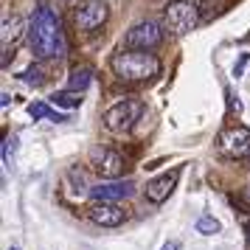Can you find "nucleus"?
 <instances>
[{
	"label": "nucleus",
	"instance_id": "f03ea898",
	"mask_svg": "<svg viewBox=\"0 0 250 250\" xmlns=\"http://www.w3.org/2000/svg\"><path fill=\"white\" fill-rule=\"evenodd\" d=\"M110 68L118 79L126 82H146L160 73L158 57H152L146 51H121L110 59Z\"/></svg>",
	"mask_w": 250,
	"mask_h": 250
},
{
	"label": "nucleus",
	"instance_id": "1a4fd4ad",
	"mask_svg": "<svg viewBox=\"0 0 250 250\" xmlns=\"http://www.w3.org/2000/svg\"><path fill=\"white\" fill-rule=\"evenodd\" d=\"M177 180H180V169H171V171H166V174L155 177V180H149L146 188H144L146 200L149 203H163V200H169V194L174 191Z\"/></svg>",
	"mask_w": 250,
	"mask_h": 250
},
{
	"label": "nucleus",
	"instance_id": "9b49d317",
	"mask_svg": "<svg viewBox=\"0 0 250 250\" xmlns=\"http://www.w3.org/2000/svg\"><path fill=\"white\" fill-rule=\"evenodd\" d=\"M23 37V20L20 17H6L3 28H0V45H3V59L9 57V51H14V45Z\"/></svg>",
	"mask_w": 250,
	"mask_h": 250
},
{
	"label": "nucleus",
	"instance_id": "f8f14e48",
	"mask_svg": "<svg viewBox=\"0 0 250 250\" xmlns=\"http://www.w3.org/2000/svg\"><path fill=\"white\" fill-rule=\"evenodd\" d=\"M96 171L104 180H113V177H118L124 171V158L118 152H113V149H102V158L96 160Z\"/></svg>",
	"mask_w": 250,
	"mask_h": 250
},
{
	"label": "nucleus",
	"instance_id": "423d86ee",
	"mask_svg": "<svg viewBox=\"0 0 250 250\" xmlns=\"http://www.w3.org/2000/svg\"><path fill=\"white\" fill-rule=\"evenodd\" d=\"M219 149L228 158H250V129L248 126H230L219 135Z\"/></svg>",
	"mask_w": 250,
	"mask_h": 250
},
{
	"label": "nucleus",
	"instance_id": "393cba45",
	"mask_svg": "<svg viewBox=\"0 0 250 250\" xmlns=\"http://www.w3.org/2000/svg\"><path fill=\"white\" fill-rule=\"evenodd\" d=\"M9 250H17V248H9Z\"/></svg>",
	"mask_w": 250,
	"mask_h": 250
},
{
	"label": "nucleus",
	"instance_id": "6ab92c4d",
	"mask_svg": "<svg viewBox=\"0 0 250 250\" xmlns=\"http://www.w3.org/2000/svg\"><path fill=\"white\" fill-rule=\"evenodd\" d=\"M248 62H250V54H242V57H239V62L233 65V76H236V79L242 76V70H245V65H248Z\"/></svg>",
	"mask_w": 250,
	"mask_h": 250
},
{
	"label": "nucleus",
	"instance_id": "f257e3e1",
	"mask_svg": "<svg viewBox=\"0 0 250 250\" xmlns=\"http://www.w3.org/2000/svg\"><path fill=\"white\" fill-rule=\"evenodd\" d=\"M28 45L37 59H62L65 57V31L62 20L48 6H40L28 23Z\"/></svg>",
	"mask_w": 250,
	"mask_h": 250
},
{
	"label": "nucleus",
	"instance_id": "b1692460",
	"mask_svg": "<svg viewBox=\"0 0 250 250\" xmlns=\"http://www.w3.org/2000/svg\"><path fill=\"white\" fill-rule=\"evenodd\" d=\"M65 3H76V0H65Z\"/></svg>",
	"mask_w": 250,
	"mask_h": 250
},
{
	"label": "nucleus",
	"instance_id": "412c9836",
	"mask_svg": "<svg viewBox=\"0 0 250 250\" xmlns=\"http://www.w3.org/2000/svg\"><path fill=\"white\" fill-rule=\"evenodd\" d=\"M160 250H180V242H166Z\"/></svg>",
	"mask_w": 250,
	"mask_h": 250
},
{
	"label": "nucleus",
	"instance_id": "0eeeda50",
	"mask_svg": "<svg viewBox=\"0 0 250 250\" xmlns=\"http://www.w3.org/2000/svg\"><path fill=\"white\" fill-rule=\"evenodd\" d=\"M132 191H135V183L132 180H107V183L93 186L90 197H93V203H118V200L132 197Z\"/></svg>",
	"mask_w": 250,
	"mask_h": 250
},
{
	"label": "nucleus",
	"instance_id": "5701e85b",
	"mask_svg": "<svg viewBox=\"0 0 250 250\" xmlns=\"http://www.w3.org/2000/svg\"><path fill=\"white\" fill-rule=\"evenodd\" d=\"M245 200H248V203H250V186H248V188H245Z\"/></svg>",
	"mask_w": 250,
	"mask_h": 250
},
{
	"label": "nucleus",
	"instance_id": "7ed1b4c3",
	"mask_svg": "<svg viewBox=\"0 0 250 250\" xmlns=\"http://www.w3.org/2000/svg\"><path fill=\"white\" fill-rule=\"evenodd\" d=\"M141 113H144V102H138V99H124V102L113 104V107L104 113V126H107L110 132H126V129L135 126Z\"/></svg>",
	"mask_w": 250,
	"mask_h": 250
},
{
	"label": "nucleus",
	"instance_id": "4be33fe9",
	"mask_svg": "<svg viewBox=\"0 0 250 250\" xmlns=\"http://www.w3.org/2000/svg\"><path fill=\"white\" fill-rule=\"evenodd\" d=\"M9 102H12V96H9V93H3V96H0V104H3V107H9Z\"/></svg>",
	"mask_w": 250,
	"mask_h": 250
},
{
	"label": "nucleus",
	"instance_id": "ddd939ff",
	"mask_svg": "<svg viewBox=\"0 0 250 250\" xmlns=\"http://www.w3.org/2000/svg\"><path fill=\"white\" fill-rule=\"evenodd\" d=\"M90 82H93V70H90V68H76V70H70L68 90H73V93H84Z\"/></svg>",
	"mask_w": 250,
	"mask_h": 250
},
{
	"label": "nucleus",
	"instance_id": "39448f33",
	"mask_svg": "<svg viewBox=\"0 0 250 250\" xmlns=\"http://www.w3.org/2000/svg\"><path fill=\"white\" fill-rule=\"evenodd\" d=\"M163 42V28H160L155 20H144V23H135L129 31L124 34V45L135 48V51H152Z\"/></svg>",
	"mask_w": 250,
	"mask_h": 250
},
{
	"label": "nucleus",
	"instance_id": "f3484780",
	"mask_svg": "<svg viewBox=\"0 0 250 250\" xmlns=\"http://www.w3.org/2000/svg\"><path fill=\"white\" fill-rule=\"evenodd\" d=\"M14 152H17V138L6 135V141H3V166H6V169L14 166Z\"/></svg>",
	"mask_w": 250,
	"mask_h": 250
},
{
	"label": "nucleus",
	"instance_id": "aec40b11",
	"mask_svg": "<svg viewBox=\"0 0 250 250\" xmlns=\"http://www.w3.org/2000/svg\"><path fill=\"white\" fill-rule=\"evenodd\" d=\"M228 99H230V107H233V110L239 113V110H242V104H239V99H236V96H233L230 90H228Z\"/></svg>",
	"mask_w": 250,
	"mask_h": 250
},
{
	"label": "nucleus",
	"instance_id": "9d476101",
	"mask_svg": "<svg viewBox=\"0 0 250 250\" xmlns=\"http://www.w3.org/2000/svg\"><path fill=\"white\" fill-rule=\"evenodd\" d=\"M87 214H90V219L96 225H102V228H118L124 222V211L115 203H93L87 208Z\"/></svg>",
	"mask_w": 250,
	"mask_h": 250
},
{
	"label": "nucleus",
	"instance_id": "2eb2a0df",
	"mask_svg": "<svg viewBox=\"0 0 250 250\" xmlns=\"http://www.w3.org/2000/svg\"><path fill=\"white\" fill-rule=\"evenodd\" d=\"M28 113H31V118H51V121H68L62 113H54L51 107H48L45 102H34V104H28Z\"/></svg>",
	"mask_w": 250,
	"mask_h": 250
},
{
	"label": "nucleus",
	"instance_id": "dca6fc26",
	"mask_svg": "<svg viewBox=\"0 0 250 250\" xmlns=\"http://www.w3.org/2000/svg\"><path fill=\"white\" fill-rule=\"evenodd\" d=\"M219 219H214V216H200L197 219V233H203V236H214V233H219Z\"/></svg>",
	"mask_w": 250,
	"mask_h": 250
},
{
	"label": "nucleus",
	"instance_id": "20e7f679",
	"mask_svg": "<svg viewBox=\"0 0 250 250\" xmlns=\"http://www.w3.org/2000/svg\"><path fill=\"white\" fill-rule=\"evenodd\" d=\"M163 14H166L169 28L177 31V34H188L200 23V9H197L194 0H171L169 6L163 9Z\"/></svg>",
	"mask_w": 250,
	"mask_h": 250
},
{
	"label": "nucleus",
	"instance_id": "a211bd4d",
	"mask_svg": "<svg viewBox=\"0 0 250 250\" xmlns=\"http://www.w3.org/2000/svg\"><path fill=\"white\" fill-rule=\"evenodd\" d=\"M20 79H23L25 84H34V87H40V84L45 82V76H42V68H40V65H31V68L25 70Z\"/></svg>",
	"mask_w": 250,
	"mask_h": 250
},
{
	"label": "nucleus",
	"instance_id": "6e6552de",
	"mask_svg": "<svg viewBox=\"0 0 250 250\" xmlns=\"http://www.w3.org/2000/svg\"><path fill=\"white\" fill-rule=\"evenodd\" d=\"M107 20V3L104 0H87V3H82L76 14H73V23L76 28L82 31H93V28H99V25Z\"/></svg>",
	"mask_w": 250,
	"mask_h": 250
},
{
	"label": "nucleus",
	"instance_id": "4468645a",
	"mask_svg": "<svg viewBox=\"0 0 250 250\" xmlns=\"http://www.w3.org/2000/svg\"><path fill=\"white\" fill-rule=\"evenodd\" d=\"M82 102H84V99H82V93H73V90H62V93H54V96H51V104H54V107H82Z\"/></svg>",
	"mask_w": 250,
	"mask_h": 250
}]
</instances>
